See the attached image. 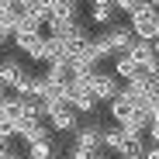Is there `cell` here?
I'll list each match as a JSON object with an SVG mask.
<instances>
[{
    "mask_svg": "<svg viewBox=\"0 0 159 159\" xmlns=\"http://www.w3.org/2000/svg\"><path fill=\"white\" fill-rule=\"evenodd\" d=\"M131 45H135V35H131L128 24H111V28H104L100 35H93V48H97V56L100 59H107V56H128Z\"/></svg>",
    "mask_w": 159,
    "mask_h": 159,
    "instance_id": "cell-1",
    "label": "cell"
},
{
    "mask_svg": "<svg viewBox=\"0 0 159 159\" xmlns=\"http://www.w3.org/2000/svg\"><path fill=\"white\" fill-rule=\"evenodd\" d=\"M73 24H80V4H76V0H52L45 28L52 35H62L66 28H73Z\"/></svg>",
    "mask_w": 159,
    "mask_h": 159,
    "instance_id": "cell-2",
    "label": "cell"
},
{
    "mask_svg": "<svg viewBox=\"0 0 159 159\" xmlns=\"http://www.w3.org/2000/svg\"><path fill=\"white\" fill-rule=\"evenodd\" d=\"M128 28L139 42H159V11L156 7H139L128 17Z\"/></svg>",
    "mask_w": 159,
    "mask_h": 159,
    "instance_id": "cell-3",
    "label": "cell"
},
{
    "mask_svg": "<svg viewBox=\"0 0 159 159\" xmlns=\"http://www.w3.org/2000/svg\"><path fill=\"white\" fill-rule=\"evenodd\" d=\"M121 87H125V83H121V80H118L114 73H104V69H97V73L90 76V93H93L100 104H111V100L121 93Z\"/></svg>",
    "mask_w": 159,
    "mask_h": 159,
    "instance_id": "cell-4",
    "label": "cell"
},
{
    "mask_svg": "<svg viewBox=\"0 0 159 159\" xmlns=\"http://www.w3.org/2000/svg\"><path fill=\"white\" fill-rule=\"evenodd\" d=\"M131 62H135V69L139 73H159V56H156V42H139L135 38V45H131Z\"/></svg>",
    "mask_w": 159,
    "mask_h": 159,
    "instance_id": "cell-5",
    "label": "cell"
},
{
    "mask_svg": "<svg viewBox=\"0 0 159 159\" xmlns=\"http://www.w3.org/2000/svg\"><path fill=\"white\" fill-rule=\"evenodd\" d=\"M73 145L87 149V152H100V149H104V125H100V121H90V125H83V128H76V131H73Z\"/></svg>",
    "mask_w": 159,
    "mask_h": 159,
    "instance_id": "cell-6",
    "label": "cell"
},
{
    "mask_svg": "<svg viewBox=\"0 0 159 159\" xmlns=\"http://www.w3.org/2000/svg\"><path fill=\"white\" fill-rule=\"evenodd\" d=\"M48 125L56 131H62V135H73V131L80 128V114H76L73 104H59V107L48 111Z\"/></svg>",
    "mask_w": 159,
    "mask_h": 159,
    "instance_id": "cell-7",
    "label": "cell"
},
{
    "mask_svg": "<svg viewBox=\"0 0 159 159\" xmlns=\"http://www.w3.org/2000/svg\"><path fill=\"white\" fill-rule=\"evenodd\" d=\"M118 17V11H114V0H90V24H97V28H111V24H118L114 21Z\"/></svg>",
    "mask_w": 159,
    "mask_h": 159,
    "instance_id": "cell-8",
    "label": "cell"
},
{
    "mask_svg": "<svg viewBox=\"0 0 159 159\" xmlns=\"http://www.w3.org/2000/svg\"><path fill=\"white\" fill-rule=\"evenodd\" d=\"M24 145H38V142H48L52 139V125L42 118V121H24L21 125V135H17Z\"/></svg>",
    "mask_w": 159,
    "mask_h": 159,
    "instance_id": "cell-9",
    "label": "cell"
},
{
    "mask_svg": "<svg viewBox=\"0 0 159 159\" xmlns=\"http://www.w3.org/2000/svg\"><path fill=\"white\" fill-rule=\"evenodd\" d=\"M0 80H4L11 90H17L24 80H28V69H24L21 59H0Z\"/></svg>",
    "mask_w": 159,
    "mask_h": 159,
    "instance_id": "cell-10",
    "label": "cell"
},
{
    "mask_svg": "<svg viewBox=\"0 0 159 159\" xmlns=\"http://www.w3.org/2000/svg\"><path fill=\"white\" fill-rule=\"evenodd\" d=\"M107 111H111L114 125H121V128H125V125H128L131 118H135V104H131V100H128L125 93H118V97H114V100L107 104Z\"/></svg>",
    "mask_w": 159,
    "mask_h": 159,
    "instance_id": "cell-11",
    "label": "cell"
},
{
    "mask_svg": "<svg viewBox=\"0 0 159 159\" xmlns=\"http://www.w3.org/2000/svg\"><path fill=\"white\" fill-rule=\"evenodd\" d=\"M69 104L76 107V114H97V107H100V100H97L90 90H73Z\"/></svg>",
    "mask_w": 159,
    "mask_h": 159,
    "instance_id": "cell-12",
    "label": "cell"
},
{
    "mask_svg": "<svg viewBox=\"0 0 159 159\" xmlns=\"http://www.w3.org/2000/svg\"><path fill=\"white\" fill-rule=\"evenodd\" d=\"M111 73L121 80V83H131V80L139 76V69H135V62H131V56H118V59H114V69H111Z\"/></svg>",
    "mask_w": 159,
    "mask_h": 159,
    "instance_id": "cell-13",
    "label": "cell"
},
{
    "mask_svg": "<svg viewBox=\"0 0 159 159\" xmlns=\"http://www.w3.org/2000/svg\"><path fill=\"white\" fill-rule=\"evenodd\" d=\"M139 7H142L139 0H114V11H118V14H125V17H131Z\"/></svg>",
    "mask_w": 159,
    "mask_h": 159,
    "instance_id": "cell-14",
    "label": "cell"
},
{
    "mask_svg": "<svg viewBox=\"0 0 159 159\" xmlns=\"http://www.w3.org/2000/svg\"><path fill=\"white\" fill-rule=\"evenodd\" d=\"M11 45H14V31L0 24V52H4V48H11Z\"/></svg>",
    "mask_w": 159,
    "mask_h": 159,
    "instance_id": "cell-15",
    "label": "cell"
},
{
    "mask_svg": "<svg viewBox=\"0 0 159 159\" xmlns=\"http://www.w3.org/2000/svg\"><path fill=\"white\" fill-rule=\"evenodd\" d=\"M149 142H152V145H159V125H152V128H149Z\"/></svg>",
    "mask_w": 159,
    "mask_h": 159,
    "instance_id": "cell-16",
    "label": "cell"
},
{
    "mask_svg": "<svg viewBox=\"0 0 159 159\" xmlns=\"http://www.w3.org/2000/svg\"><path fill=\"white\" fill-rule=\"evenodd\" d=\"M149 118H152V125H159V100L152 104V111H149Z\"/></svg>",
    "mask_w": 159,
    "mask_h": 159,
    "instance_id": "cell-17",
    "label": "cell"
},
{
    "mask_svg": "<svg viewBox=\"0 0 159 159\" xmlns=\"http://www.w3.org/2000/svg\"><path fill=\"white\" fill-rule=\"evenodd\" d=\"M7 93H11V87H7V83H4V80H0V100H4V97H7Z\"/></svg>",
    "mask_w": 159,
    "mask_h": 159,
    "instance_id": "cell-18",
    "label": "cell"
},
{
    "mask_svg": "<svg viewBox=\"0 0 159 159\" xmlns=\"http://www.w3.org/2000/svg\"><path fill=\"white\" fill-rule=\"evenodd\" d=\"M139 4H142V7H156V11H159V0H139Z\"/></svg>",
    "mask_w": 159,
    "mask_h": 159,
    "instance_id": "cell-19",
    "label": "cell"
},
{
    "mask_svg": "<svg viewBox=\"0 0 159 159\" xmlns=\"http://www.w3.org/2000/svg\"><path fill=\"white\" fill-rule=\"evenodd\" d=\"M93 159H114V156H111V152H107V149H100V152H97V156H93Z\"/></svg>",
    "mask_w": 159,
    "mask_h": 159,
    "instance_id": "cell-20",
    "label": "cell"
},
{
    "mask_svg": "<svg viewBox=\"0 0 159 159\" xmlns=\"http://www.w3.org/2000/svg\"><path fill=\"white\" fill-rule=\"evenodd\" d=\"M128 159H142V156H128Z\"/></svg>",
    "mask_w": 159,
    "mask_h": 159,
    "instance_id": "cell-21",
    "label": "cell"
},
{
    "mask_svg": "<svg viewBox=\"0 0 159 159\" xmlns=\"http://www.w3.org/2000/svg\"><path fill=\"white\" fill-rule=\"evenodd\" d=\"M24 159H28V156H24Z\"/></svg>",
    "mask_w": 159,
    "mask_h": 159,
    "instance_id": "cell-22",
    "label": "cell"
},
{
    "mask_svg": "<svg viewBox=\"0 0 159 159\" xmlns=\"http://www.w3.org/2000/svg\"><path fill=\"white\" fill-rule=\"evenodd\" d=\"M76 4H80V0H76Z\"/></svg>",
    "mask_w": 159,
    "mask_h": 159,
    "instance_id": "cell-23",
    "label": "cell"
}]
</instances>
